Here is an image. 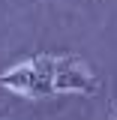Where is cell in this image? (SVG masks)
Instances as JSON below:
<instances>
[{
    "label": "cell",
    "mask_w": 117,
    "mask_h": 120,
    "mask_svg": "<svg viewBox=\"0 0 117 120\" xmlns=\"http://www.w3.org/2000/svg\"><path fill=\"white\" fill-rule=\"evenodd\" d=\"M54 90L57 93H96V78L78 57L54 60Z\"/></svg>",
    "instance_id": "2"
},
{
    "label": "cell",
    "mask_w": 117,
    "mask_h": 120,
    "mask_svg": "<svg viewBox=\"0 0 117 120\" xmlns=\"http://www.w3.org/2000/svg\"><path fill=\"white\" fill-rule=\"evenodd\" d=\"M114 120H117V117H114Z\"/></svg>",
    "instance_id": "3"
},
{
    "label": "cell",
    "mask_w": 117,
    "mask_h": 120,
    "mask_svg": "<svg viewBox=\"0 0 117 120\" xmlns=\"http://www.w3.org/2000/svg\"><path fill=\"white\" fill-rule=\"evenodd\" d=\"M0 84L21 96H30V99H45L54 93V57L42 54V57L27 60V63L9 69L6 75H0Z\"/></svg>",
    "instance_id": "1"
}]
</instances>
